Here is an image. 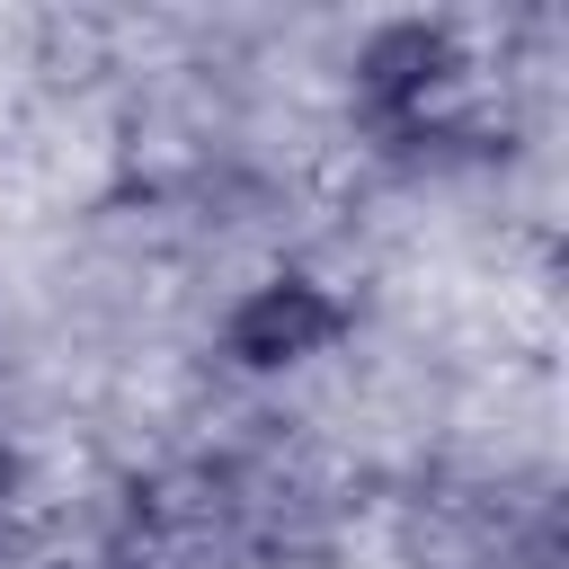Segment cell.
<instances>
[{
  "label": "cell",
  "instance_id": "cell-1",
  "mask_svg": "<svg viewBox=\"0 0 569 569\" xmlns=\"http://www.w3.org/2000/svg\"><path fill=\"white\" fill-rule=\"evenodd\" d=\"M338 329V311L311 293V284H276V293H258L249 311H240V356L249 365H284V356H302L311 338H329Z\"/></svg>",
  "mask_w": 569,
  "mask_h": 569
},
{
  "label": "cell",
  "instance_id": "cell-2",
  "mask_svg": "<svg viewBox=\"0 0 569 569\" xmlns=\"http://www.w3.org/2000/svg\"><path fill=\"white\" fill-rule=\"evenodd\" d=\"M0 471H9V453H0Z\"/></svg>",
  "mask_w": 569,
  "mask_h": 569
}]
</instances>
